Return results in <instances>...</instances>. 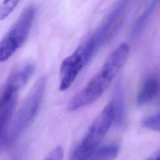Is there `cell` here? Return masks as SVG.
Here are the masks:
<instances>
[{
  "label": "cell",
  "instance_id": "1",
  "mask_svg": "<svg viewBox=\"0 0 160 160\" xmlns=\"http://www.w3.org/2000/svg\"><path fill=\"white\" fill-rule=\"evenodd\" d=\"M129 54V46L120 44L107 57L96 74L69 101L68 109L76 111L94 102L108 89L125 64Z\"/></svg>",
  "mask_w": 160,
  "mask_h": 160
},
{
  "label": "cell",
  "instance_id": "2",
  "mask_svg": "<svg viewBox=\"0 0 160 160\" xmlns=\"http://www.w3.org/2000/svg\"><path fill=\"white\" fill-rule=\"evenodd\" d=\"M47 83L46 76L39 78L31 89L28 98L12 117L5 144L9 146L18 139L34 119L40 108Z\"/></svg>",
  "mask_w": 160,
  "mask_h": 160
},
{
  "label": "cell",
  "instance_id": "3",
  "mask_svg": "<svg viewBox=\"0 0 160 160\" xmlns=\"http://www.w3.org/2000/svg\"><path fill=\"white\" fill-rule=\"evenodd\" d=\"M113 122V110L109 102L95 118L81 142L72 151L69 160H88Z\"/></svg>",
  "mask_w": 160,
  "mask_h": 160
},
{
  "label": "cell",
  "instance_id": "4",
  "mask_svg": "<svg viewBox=\"0 0 160 160\" xmlns=\"http://www.w3.org/2000/svg\"><path fill=\"white\" fill-rule=\"evenodd\" d=\"M33 5L27 6L0 41V62L9 59L27 40L36 15Z\"/></svg>",
  "mask_w": 160,
  "mask_h": 160
},
{
  "label": "cell",
  "instance_id": "5",
  "mask_svg": "<svg viewBox=\"0 0 160 160\" xmlns=\"http://www.w3.org/2000/svg\"><path fill=\"white\" fill-rule=\"evenodd\" d=\"M92 57L88 48L81 42L71 55L62 61L59 69V91H65L72 86Z\"/></svg>",
  "mask_w": 160,
  "mask_h": 160
},
{
  "label": "cell",
  "instance_id": "6",
  "mask_svg": "<svg viewBox=\"0 0 160 160\" xmlns=\"http://www.w3.org/2000/svg\"><path fill=\"white\" fill-rule=\"evenodd\" d=\"M131 1L117 0L93 33L88 37L97 52L111 36Z\"/></svg>",
  "mask_w": 160,
  "mask_h": 160
},
{
  "label": "cell",
  "instance_id": "7",
  "mask_svg": "<svg viewBox=\"0 0 160 160\" xmlns=\"http://www.w3.org/2000/svg\"><path fill=\"white\" fill-rule=\"evenodd\" d=\"M159 92V79L156 72L146 74L142 79L136 95V104L144 106L152 101Z\"/></svg>",
  "mask_w": 160,
  "mask_h": 160
},
{
  "label": "cell",
  "instance_id": "8",
  "mask_svg": "<svg viewBox=\"0 0 160 160\" xmlns=\"http://www.w3.org/2000/svg\"><path fill=\"white\" fill-rule=\"evenodd\" d=\"M110 102L113 110V123L118 126H121L124 123L125 119L126 104L123 88L120 83L117 85Z\"/></svg>",
  "mask_w": 160,
  "mask_h": 160
},
{
  "label": "cell",
  "instance_id": "9",
  "mask_svg": "<svg viewBox=\"0 0 160 160\" xmlns=\"http://www.w3.org/2000/svg\"><path fill=\"white\" fill-rule=\"evenodd\" d=\"M159 0H152L148 6L146 8L144 12L138 18L136 23L134 24L132 32L131 37L132 39H136L144 31L146 24L149 21L151 16L152 15L154 9Z\"/></svg>",
  "mask_w": 160,
  "mask_h": 160
},
{
  "label": "cell",
  "instance_id": "10",
  "mask_svg": "<svg viewBox=\"0 0 160 160\" xmlns=\"http://www.w3.org/2000/svg\"><path fill=\"white\" fill-rule=\"evenodd\" d=\"M119 146L110 144L98 147L88 160H113L119 152Z\"/></svg>",
  "mask_w": 160,
  "mask_h": 160
},
{
  "label": "cell",
  "instance_id": "11",
  "mask_svg": "<svg viewBox=\"0 0 160 160\" xmlns=\"http://www.w3.org/2000/svg\"><path fill=\"white\" fill-rule=\"evenodd\" d=\"M21 0H3L0 6V21L8 18Z\"/></svg>",
  "mask_w": 160,
  "mask_h": 160
},
{
  "label": "cell",
  "instance_id": "12",
  "mask_svg": "<svg viewBox=\"0 0 160 160\" xmlns=\"http://www.w3.org/2000/svg\"><path fill=\"white\" fill-rule=\"evenodd\" d=\"M142 124L146 128L153 131H159L160 116L159 113L152 114L144 118L142 121Z\"/></svg>",
  "mask_w": 160,
  "mask_h": 160
},
{
  "label": "cell",
  "instance_id": "13",
  "mask_svg": "<svg viewBox=\"0 0 160 160\" xmlns=\"http://www.w3.org/2000/svg\"><path fill=\"white\" fill-rule=\"evenodd\" d=\"M64 151L61 146H58L52 149L43 160H62Z\"/></svg>",
  "mask_w": 160,
  "mask_h": 160
},
{
  "label": "cell",
  "instance_id": "14",
  "mask_svg": "<svg viewBox=\"0 0 160 160\" xmlns=\"http://www.w3.org/2000/svg\"><path fill=\"white\" fill-rule=\"evenodd\" d=\"M145 160H160V151L158 150L154 152L153 154L150 155L148 158H147Z\"/></svg>",
  "mask_w": 160,
  "mask_h": 160
},
{
  "label": "cell",
  "instance_id": "15",
  "mask_svg": "<svg viewBox=\"0 0 160 160\" xmlns=\"http://www.w3.org/2000/svg\"><path fill=\"white\" fill-rule=\"evenodd\" d=\"M11 160H20V159H19V157L16 156V157L14 158H13L12 159H11Z\"/></svg>",
  "mask_w": 160,
  "mask_h": 160
}]
</instances>
